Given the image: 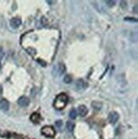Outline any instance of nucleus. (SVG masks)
<instances>
[{
	"instance_id": "nucleus-15",
	"label": "nucleus",
	"mask_w": 138,
	"mask_h": 139,
	"mask_svg": "<svg viewBox=\"0 0 138 139\" xmlns=\"http://www.w3.org/2000/svg\"><path fill=\"white\" fill-rule=\"evenodd\" d=\"M125 20H127V22H136L137 20L135 18H132V17H126L125 18Z\"/></svg>"
},
{
	"instance_id": "nucleus-13",
	"label": "nucleus",
	"mask_w": 138,
	"mask_h": 139,
	"mask_svg": "<svg viewBox=\"0 0 138 139\" xmlns=\"http://www.w3.org/2000/svg\"><path fill=\"white\" fill-rule=\"evenodd\" d=\"M101 106H102L101 103H100V102H92V107L95 108V109H96V110H100V109L101 108Z\"/></svg>"
},
{
	"instance_id": "nucleus-1",
	"label": "nucleus",
	"mask_w": 138,
	"mask_h": 139,
	"mask_svg": "<svg viewBox=\"0 0 138 139\" xmlns=\"http://www.w3.org/2000/svg\"><path fill=\"white\" fill-rule=\"evenodd\" d=\"M67 102H68V97H67L66 94H64V93L60 94V95L55 99L54 107L56 109L61 110V109H63L66 107Z\"/></svg>"
},
{
	"instance_id": "nucleus-6",
	"label": "nucleus",
	"mask_w": 138,
	"mask_h": 139,
	"mask_svg": "<svg viewBox=\"0 0 138 139\" xmlns=\"http://www.w3.org/2000/svg\"><path fill=\"white\" fill-rule=\"evenodd\" d=\"M76 89H77L78 91H81V90H84V89H85L87 87V83L84 82L83 79H78V80L76 82Z\"/></svg>"
},
{
	"instance_id": "nucleus-4",
	"label": "nucleus",
	"mask_w": 138,
	"mask_h": 139,
	"mask_svg": "<svg viewBox=\"0 0 138 139\" xmlns=\"http://www.w3.org/2000/svg\"><path fill=\"white\" fill-rule=\"evenodd\" d=\"M30 103V100L26 96H20L18 99V104L20 107H27Z\"/></svg>"
},
{
	"instance_id": "nucleus-3",
	"label": "nucleus",
	"mask_w": 138,
	"mask_h": 139,
	"mask_svg": "<svg viewBox=\"0 0 138 139\" xmlns=\"http://www.w3.org/2000/svg\"><path fill=\"white\" fill-rule=\"evenodd\" d=\"M119 115L117 112H112L110 113L109 115H108V120L111 124H115L117 121L119 120Z\"/></svg>"
},
{
	"instance_id": "nucleus-8",
	"label": "nucleus",
	"mask_w": 138,
	"mask_h": 139,
	"mask_svg": "<svg viewBox=\"0 0 138 139\" xmlns=\"http://www.w3.org/2000/svg\"><path fill=\"white\" fill-rule=\"evenodd\" d=\"M78 114L81 117H84L88 114V108L84 105H80L78 108Z\"/></svg>"
},
{
	"instance_id": "nucleus-10",
	"label": "nucleus",
	"mask_w": 138,
	"mask_h": 139,
	"mask_svg": "<svg viewBox=\"0 0 138 139\" xmlns=\"http://www.w3.org/2000/svg\"><path fill=\"white\" fill-rule=\"evenodd\" d=\"M66 72V66L63 63H60L58 65V73H60V74H63Z\"/></svg>"
},
{
	"instance_id": "nucleus-18",
	"label": "nucleus",
	"mask_w": 138,
	"mask_h": 139,
	"mask_svg": "<svg viewBox=\"0 0 138 139\" xmlns=\"http://www.w3.org/2000/svg\"><path fill=\"white\" fill-rule=\"evenodd\" d=\"M38 62H39L42 67H45L46 66V62H45V61H43L42 60H40V59H39V60H38Z\"/></svg>"
},
{
	"instance_id": "nucleus-11",
	"label": "nucleus",
	"mask_w": 138,
	"mask_h": 139,
	"mask_svg": "<svg viewBox=\"0 0 138 139\" xmlns=\"http://www.w3.org/2000/svg\"><path fill=\"white\" fill-rule=\"evenodd\" d=\"M77 115H78L77 111H76L74 108H72V109H71V110H70V112H69V117L71 118L72 120H75L76 118H77Z\"/></svg>"
},
{
	"instance_id": "nucleus-19",
	"label": "nucleus",
	"mask_w": 138,
	"mask_h": 139,
	"mask_svg": "<svg viewBox=\"0 0 138 139\" xmlns=\"http://www.w3.org/2000/svg\"><path fill=\"white\" fill-rule=\"evenodd\" d=\"M2 91H3V89L1 86H0V94H2Z\"/></svg>"
},
{
	"instance_id": "nucleus-7",
	"label": "nucleus",
	"mask_w": 138,
	"mask_h": 139,
	"mask_svg": "<svg viewBox=\"0 0 138 139\" xmlns=\"http://www.w3.org/2000/svg\"><path fill=\"white\" fill-rule=\"evenodd\" d=\"M9 108H10V103H9L7 100H5V99L1 100V101H0V109L6 112L9 110Z\"/></svg>"
},
{
	"instance_id": "nucleus-5",
	"label": "nucleus",
	"mask_w": 138,
	"mask_h": 139,
	"mask_svg": "<svg viewBox=\"0 0 138 139\" xmlns=\"http://www.w3.org/2000/svg\"><path fill=\"white\" fill-rule=\"evenodd\" d=\"M20 24H21V20L20 18H17V17L11 19V20H10V26L14 29L18 28L20 26Z\"/></svg>"
},
{
	"instance_id": "nucleus-14",
	"label": "nucleus",
	"mask_w": 138,
	"mask_h": 139,
	"mask_svg": "<svg viewBox=\"0 0 138 139\" xmlns=\"http://www.w3.org/2000/svg\"><path fill=\"white\" fill-rule=\"evenodd\" d=\"M72 78L70 75H66L65 78H64V82L66 83V84H70V83H72Z\"/></svg>"
},
{
	"instance_id": "nucleus-20",
	"label": "nucleus",
	"mask_w": 138,
	"mask_h": 139,
	"mask_svg": "<svg viewBox=\"0 0 138 139\" xmlns=\"http://www.w3.org/2000/svg\"><path fill=\"white\" fill-rule=\"evenodd\" d=\"M0 69H1V62H0Z\"/></svg>"
},
{
	"instance_id": "nucleus-12",
	"label": "nucleus",
	"mask_w": 138,
	"mask_h": 139,
	"mask_svg": "<svg viewBox=\"0 0 138 139\" xmlns=\"http://www.w3.org/2000/svg\"><path fill=\"white\" fill-rule=\"evenodd\" d=\"M67 129L68 130V131L72 132L73 131V129H74V124L71 121H67Z\"/></svg>"
},
{
	"instance_id": "nucleus-17",
	"label": "nucleus",
	"mask_w": 138,
	"mask_h": 139,
	"mask_svg": "<svg viewBox=\"0 0 138 139\" xmlns=\"http://www.w3.org/2000/svg\"><path fill=\"white\" fill-rule=\"evenodd\" d=\"M62 124H63L62 120H57L56 122H55V126L57 127H61L62 126Z\"/></svg>"
},
{
	"instance_id": "nucleus-9",
	"label": "nucleus",
	"mask_w": 138,
	"mask_h": 139,
	"mask_svg": "<svg viewBox=\"0 0 138 139\" xmlns=\"http://www.w3.org/2000/svg\"><path fill=\"white\" fill-rule=\"evenodd\" d=\"M39 120H40V115L38 113H34L31 115V120L33 121V123H35V124L39 123Z\"/></svg>"
},
{
	"instance_id": "nucleus-16",
	"label": "nucleus",
	"mask_w": 138,
	"mask_h": 139,
	"mask_svg": "<svg viewBox=\"0 0 138 139\" xmlns=\"http://www.w3.org/2000/svg\"><path fill=\"white\" fill-rule=\"evenodd\" d=\"M106 4H107V6L109 7H113L115 4V1H106Z\"/></svg>"
},
{
	"instance_id": "nucleus-2",
	"label": "nucleus",
	"mask_w": 138,
	"mask_h": 139,
	"mask_svg": "<svg viewBox=\"0 0 138 139\" xmlns=\"http://www.w3.org/2000/svg\"><path fill=\"white\" fill-rule=\"evenodd\" d=\"M41 132L47 137H54L55 135V129L51 126H43L41 129Z\"/></svg>"
}]
</instances>
